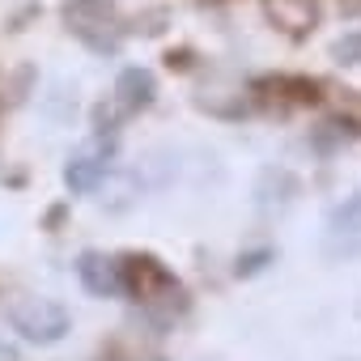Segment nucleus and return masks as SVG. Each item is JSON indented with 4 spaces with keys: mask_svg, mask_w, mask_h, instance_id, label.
Here are the masks:
<instances>
[{
    "mask_svg": "<svg viewBox=\"0 0 361 361\" xmlns=\"http://www.w3.org/2000/svg\"><path fill=\"white\" fill-rule=\"evenodd\" d=\"M106 170H111V149L90 145V149H81V153L68 157V166H64V183H68L77 196H85V192H94L102 178H106Z\"/></svg>",
    "mask_w": 361,
    "mask_h": 361,
    "instance_id": "nucleus-5",
    "label": "nucleus"
},
{
    "mask_svg": "<svg viewBox=\"0 0 361 361\" xmlns=\"http://www.w3.org/2000/svg\"><path fill=\"white\" fill-rule=\"evenodd\" d=\"M9 327L26 344H60L73 331V314L51 298H22L9 306Z\"/></svg>",
    "mask_w": 361,
    "mask_h": 361,
    "instance_id": "nucleus-2",
    "label": "nucleus"
},
{
    "mask_svg": "<svg viewBox=\"0 0 361 361\" xmlns=\"http://www.w3.org/2000/svg\"><path fill=\"white\" fill-rule=\"evenodd\" d=\"M77 281L94 298H128L132 293L128 259H115V255H102V251H85L77 259Z\"/></svg>",
    "mask_w": 361,
    "mask_h": 361,
    "instance_id": "nucleus-4",
    "label": "nucleus"
},
{
    "mask_svg": "<svg viewBox=\"0 0 361 361\" xmlns=\"http://www.w3.org/2000/svg\"><path fill=\"white\" fill-rule=\"evenodd\" d=\"M323 255L336 264L361 259V192L331 204V213L323 221Z\"/></svg>",
    "mask_w": 361,
    "mask_h": 361,
    "instance_id": "nucleus-3",
    "label": "nucleus"
},
{
    "mask_svg": "<svg viewBox=\"0 0 361 361\" xmlns=\"http://www.w3.org/2000/svg\"><path fill=\"white\" fill-rule=\"evenodd\" d=\"M64 22L98 56H115L123 47V35H128V26H123V18H119V9L111 0H68Z\"/></svg>",
    "mask_w": 361,
    "mask_h": 361,
    "instance_id": "nucleus-1",
    "label": "nucleus"
},
{
    "mask_svg": "<svg viewBox=\"0 0 361 361\" xmlns=\"http://www.w3.org/2000/svg\"><path fill=\"white\" fill-rule=\"evenodd\" d=\"M331 60L336 64H348V68H361V30H348L331 43Z\"/></svg>",
    "mask_w": 361,
    "mask_h": 361,
    "instance_id": "nucleus-7",
    "label": "nucleus"
},
{
    "mask_svg": "<svg viewBox=\"0 0 361 361\" xmlns=\"http://www.w3.org/2000/svg\"><path fill=\"white\" fill-rule=\"evenodd\" d=\"M153 94H157V81H153L149 68H123L119 81H115V106H119L123 115L145 111V106L153 102Z\"/></svg>",
    "mask_w": 361,
    "mask_h": 361,
    "instance_id": "nucleus-6",
    "label": "nucleus"
}]
</instances>
